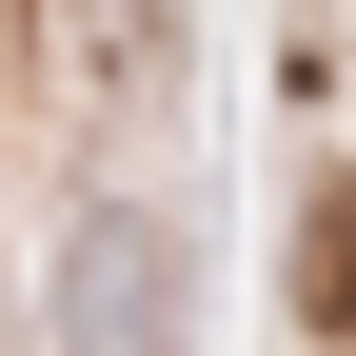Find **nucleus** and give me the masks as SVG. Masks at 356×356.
Instances as JSON below:
<instances>
[{
	"label": "nucleus",
	"mask_w": 356,
	"mask_h": 356,
	"mask_svg": "<svg viewBox=\"0 0 356 356\" xmlns=\"http://www.w3.org/2000/svg\"><path fill=\"white\" fill-rule=\"evenodd\" d=\"M297 297H317V337H356V178L317 198V238H297Z\"/></svg>",
	"instance_id": "1"
}]
</instances>
